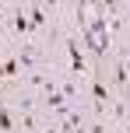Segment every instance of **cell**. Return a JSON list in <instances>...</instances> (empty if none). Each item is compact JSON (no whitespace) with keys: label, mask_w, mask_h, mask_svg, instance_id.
I'll list each match as a JSON object with an SVG mask.
<instances>
[{"label":"cell","mask_w":130,"mask_h":133,"mask_svg":"<svg viewBox=\"0 0 130 133\" xmlns=\"http://www.w3.org/2000/svg\"><path fill=\"white\" fill-rule=\"evenodd\" d=\"M91 98H95V109L102 112V105L109 102V88H106L102 81H95V84H91Z\"/></svg>","instance_id":"obj_2"},{"label":"cell","mask_w":130,"mask_h":133,"mask_svg":"<svg viewBox=\"0 0 130 133\" xmlns=\"http://www.w3.org/2000/svg\"><path fill=\"white\" fill-rule=\"evenodd\" d=\"M77 133H88V130H77Z\"/></svg>","instance_id":"obj_4"},{"label":"cell","mask_w":130,"mask_h":133,"mask_svg":"<svg viewBox=\"0 0 130 133\" xmlns=\"http://www.w3.org/2000/svg\"><path fill=\"white\" fill-rule=\"evenodd\" d=\"M67 53H70V70L81 74L84 70V56H81V46H77L74 39H67Z\"/></svg>","instance_id":"obj_1"},{"label":"cell","mask_w":130,"mask_h":133,"mask_svg":"<svg viewBox=\"0 0 130 133\" xmlns=\"http://www.w3.org/2000/svg\"><path fill=\"white\" fill-rule=\"evenodd\" d=\"M14 123H18V119H14V112L0 105V133H11V130H14Z\"/></svg>","instance_id":"obj_3"}]
</instances>
